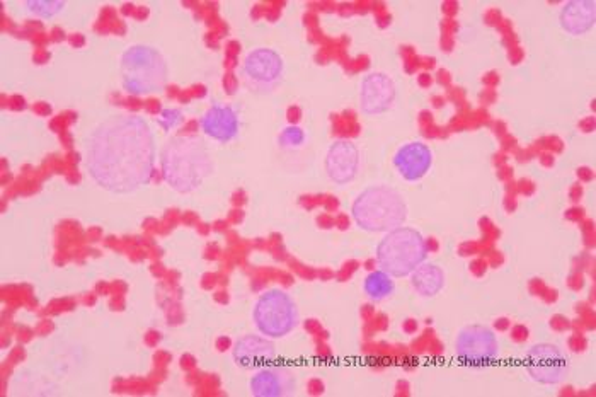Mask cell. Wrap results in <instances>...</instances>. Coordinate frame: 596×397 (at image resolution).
Returning <instances> with one entry per match:
<instances>
[{
	"mask_svg": "<svg viewBox=\"0 0 596 397\" xmlns=\"http://www.w3.org/2000/svg\"><path fill=\"white\" fill-rule=\"evenodd\" d=\"M351 213L360 229L380 234L402 227L407 219V205L394 188L372 186L358 195Z\"/></svg>",
	"mask_w": 596,
	"mask_h": 397,
	"instance_id": "cell-3",
	"label": "cell"
},
{
	"mask_svg": "<svg viewBox=\"0 0 596 397\" xmlns=\"http://www.w3.org/2000/svg\"><path fill=\"white\" fill-rule=\"evenodd\" d=\"M162 176L178 193H191L213 173V161L200 137H174L162 150Z\"/></svg>",
	"mask_w": 596,
	"mask_h": 397,
	"instance_id": "cell-2",
	"label": "cell"
},
{
	"mask_svg": "<svg viewBox=\"0 0 596 397\" xmlns=\"http://www.w3.org/2000/svg\"><path fill=\"white\" fill-rule=\"evenodd\" d=\"M232 357L242 369H263L275 360L276 348L271 340L256 334H247L235 343Z\"/></svg>",
	"mask_w": 596,
	"mask_h": 397,
	"instance_id": "cell-13",
	"label": "cell"
},
{
	"mask_svg": "<svg viewBox=\"0 0 596 397\" xmlns=\"http://www.w3.org/2000/svg\"><path fill=\"white\" fill-rule=\"evenodd\" d=\"M253 319L259 333L270 340H278L297 328L300 314L287 292L273 288L259 297L254 305Z\"/></svg>",
	"mask_w": 596,
	"mask_h": 397,
	"instance_id": "cell-6",
	"label": "cell"
},
{
	"mask_svg": "<svg viewBox=\"0 0 596 397\" xmlns=\"http://www.w3.org/2000/svg\"><path fill=\"white\" fill-rule=\"evenodd\" d=\"M559 21H561L562 29L569 35H585L595 26V0H571L562 7Z\"/></svg>",
	"mask_w": 596,
	"mask_h": 397,
	"instance_id": "cell-16",
	"label": "cell"
},
{
	"mask_svg": "<svg viewBox=\"0 0 596 397\" xmlns=\"http://www.w3.org/2000/svg\"><path fill=\"white\" fill-rule=\"evenodd\" d=\"M184 121L183 113L179 110H164L159 116V125H161L164 130H172V128L179 127L181 123Z\"/></svg>",
	"mask_w": 596,
	"mask_h": 397,
	"instance_id": "cell-21",
	"label": "cell"
},
{
	"mask_svg": "<svg viewBox=\"0 0 596 397\" xmlns=\"http://www.w3.org/2000/svg\"><path fill=\"white\" fill-rule=\"evenodd\" d=\"M394 288H396L394 278L390 277L389 273H385L384 270L372 271L363 283L365 294L373 302L387 299L394 292Z\"/></svg>",
	"mask_w": 596,
	"mask_h": 397,
	"instance_id": "cell-18",
	"label": "cell"
},
{
	"mask_svg": "<svg viewBox=\"0 0 596 397\" xmlns=\"http://www.w3.org/2000/svg\"><path fill=\"white\" fill-rule=\"evenodd\" d=\"M295 375L285 367H263L251 379V392L256 397L290 396L295 391Z\"/></svg>",
	"mask_w": 596,
	"mask_h": 397,
	"instance_id": "cell-14",
	"label": "cell"
},
{
	"mask_svg": "<svg viewBox=\"0 0 596 397\" xmlns=\"http://www.w3.org/2000/svg\"><path fill=\"white\" fill-rule=\"evenodd\" d=\"M65 2H58V0H28L26 2V7H28L29 11L36 14V16H40V18H52L55 16L57 12L62 11L64 9Z\"/></svg>",
	"mask_w": 596,
	"mask_h": 397,
	"instance_id": "cell-19",
	"label": "cell"
},
{
	"mask_svg": "<svg viewBox=\"0 0 596 397\" xmlns=\"http://www.w3.org/2000/svg\"><path fill=\"white\" fill-rule=\"evenodd\" d=\"M283 69V58L275 50L258 48L247 55L242 74L253 93H273L281 82Z\"/></svg>",
	"mask_w": 596,
	"mask_h": 397,
	"instance_id": "cell-9",
	"label": "cell"
},
{
	"mask_svg": "<svg viewBox=\"0 0 596 397\" xmlns=\"http://www.w3.org/2000/svg\"><path fill=\"white\" fill-rule=\"evenodd\" d=\"M396 84L384 72H373L368 74L362 82V103L363 113L367 115H382L392 108L396 101Z\"/></svg>",
	"mask_w": 596,
	"mask_h": 397,
	"instance_id": "cell-11",
	"label": "cell"
},
{
	"mask_svg": "<svg viewBox=\"0 0 596 397\" xmlns=\"http://www.w3.org/2000/svg\"><path fill=\"white\" fill-rule=\"evenodd\" d=\"M201 130L217 142H230L239 133V116L230 106L215 104L201 118Z\"/></svg>",
	"mask_w": 596,
	"mask_h": 397,
	"instance_id": "cell-15",
	"label": "cell"
},
{
	"mask_svg": "<svg viewBox=\"0 0 596 397\" xmlns=\"http://www.w3.org/2000/svg\"><path fill=\"white\" fill-rule=\"evenodd\" d=\"M305 142V132L302 128L288 127L281 132L280 144L283 147H300Z\"/></svg>",
	"mask_w": 596,
	"mask_h": 397,
	"instance_id": "cell-20",
	"label": "cell"
},
{
	"mask_svg": "<svg viewBox=\"0 0 596 397\" xmlns=\"http://www.w3.org/2000/svg\"><path fill=\"white\" fill-rule=\"evenodd\" d=\"M121 82L128 93L145 96L166 87L167 65L161 53L147 45H135L123 53Z\"/></svg>",
	"mask_w": 596,
	"mask_h": 397,
	"instance_id": "cell-5",
	"label": "cell"
},
{
	"mask_svg": "<svg viewBox=\"0 0 596 397\" xmlns=\"http://www.w3.org/2000/svg\"><path fill=\"white\" fill-rule=\"evenodd\" d=\"M455 351L460 362L470 367H488L499 357L498 338L493 329L470 324L465 326L455 341Z\"/></svg>",
	"mask_w": 596,
	"mask_h": 397,
	"instance_id": "cell-7",
	"label": "cell"
},
{
	"mask_svg": "<svg viewBox=\"0 0 596 397\" xmlns=\"http://www.w3.org/2000/svg\"><path fill=\"white\" fill-rule=\"evenodd\" d=\"M154 164V133L138 116H113L87 140V171L99 186L116 195L147 185Z\"/></svg>",
	"mask_w": 596,
	"mask_h": 397,
	"instance_id": "cell-1",
	"label": "cell"
},
{
	"mask_svg": "<svg viewBox=\"0 0 596 397\" xmlns=\"http://www.w3.org/2000/svg\"><path fill=\"white\" fill-rule=\"evenodd\" d=\"M394 166L406 181H419L433 166V152L423 142L402 145L394 156Z\"/></svg>",
	"mask_w": 596,
	"mask_h": 397,
	"instance_id": "cell-12",
	"label": "cell"
},
{
	"mask_svg": "<svg viewBox=\"0 0 596 397\" xmlns=\"http://www.w3.org/2000/svg\"><path fill=\"white\" fill-rule=\"evenodd\" d=\"M411 283H413L416 294L421 295V297H435L445 287V273H443L440 266L421 263L411 273Z\"/></svg>",
	"mask_w": 596,
	"mask_h": 397,
	"instance_id": "cell-17",
	"label": "cell"
},
{
	"mask_svg": "<svg viewBox=\"0 0 596 397\" xmlns=\"http://www.w3.org/2000/svg\"><path fill=\"white\" fill-rule=\"evenodd\" d=\"M525 367L530 377L542 386H557L569 374V358L552 343H539L527 351Z\"/></svg>",
	"mask_w": 596,
	"mask_h": 397,
	"instance_id": "cell-8",
	"label": "cell"
},
{
	"mask_svg": "<svg viewBox=\"0 0 596 397\" xmlns=\"http://www.w3.org/2000/svg\"><path fill=\"white\" fill-rule=\"evenodd\" d=\"M326 171L336 185H348L360 171V150L350 140L334 142L326 156Z\"/></svg>",
	"mask_w": 596,
	"mask_h": 397,
	"instance_id": "cell-10",
	"label": "cell"
},
{
	"mask_svg": "<svg viewBox=\"0 0 596 397\" xmlns=\"http://www.w3.org/2000/svg\"><path fill=\"white\" fill-rule=\"evenodd\" d=\"M428 258V242L421 232L411 227H399L387 232L377 248L380 270L392 278L411 275Z\"/></svg>",
	"mask_w": 596,
	"mask_h": 397,
	"instance_id": "cell-4",
	"label": "cell"
}]
</instances>
